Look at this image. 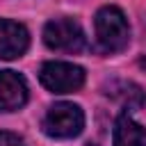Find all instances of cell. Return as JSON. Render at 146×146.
<instances>
[{
  "mask_svg": "<svg viewBox=\"0 0 146 146\" xmlns=\"http://www.w3.org/2000/svg\"><path fill=\"white\" fill-rule=\"evenodd\" d=\"M96 25V39L105 52H119L130 41V27L125 21V14L119 7H100L94 18Z\"/></svg>",
  "mask_w": 146,
  "mask_h": 146,
  "instance_id": "1",
  "label": "cell"
},
{
  "mask_svg": "<svg viewBox=\"0 0 146 146\" xmlns=\"http://www.w3.org/2000/svg\"><path fill=\"white\" fill-rule=\"evenodd\" d=\"M84 128V114L73 103H55L43 116V132L55 139H68Z\"/></svg>",
  "mask_w": 146,
  "mask_h": 146,
  "instance_id": "2",
  "label": "cell"
},
{
  "mask_svg": "<svg viewBox=\"0 0 146 146\" xmlns=\"http://www.w3.org/2000/svg\"><path fill=\"white\" fill-rule=\"evenodd\" d=\"M39 80L48 91L71 94L84 84V68L71 62H46L39 71Z\"/></svg>",
  "mask_w": 146,
  "mask_h": 146,
  "instance_id": "3",
  "label": "cell"
},
{
  "mask_svg": "<svg viewBox=\"0 0 146 146\" xmlns=\"http://www.w3.org/2000/svg\"><path fill=\"white\" fill-rule=\"evenodd\" d=\"M43 41L48 48L59 52H78L84 48V32L73 18H52L43 27Z\"/></svg>",
  "mask_w": 146,
  "mask_h": 146,
  "instance_id": "4",
  "label": "cell"
},
{
  "mask_svg": "<svg viewBox=\"0 0 146 146\" xmlns=\"http://www.w3.org/2000/svg\"><path fill=\"white\" fill-rule=\"evenodd\" d=\"M27 46H30L27 30L16 21L0 18V59H16L27 50Z\"/></svg>",
  "mask_w": 146,
  "mask_h": 146,
  "instance_id": "5",
  "label": "cell"
},
{
  "mask_svg": "<svg viewBox=\"0 0 146 146\" xmlns=\"http://www.w3.org/2000/svg\"><path fill=\"white\" fill-rule=\"evenodd\" d=\"M27 100L25 78L16 71H0V112L21 110Z\"/></svg>",
  "mask_w": 146,
  "mask_h": 146,
  "instance_id": "6",
  "label": "cell"
},
{
  "mask_svg": "<svg viewBox=\"0 0 146 146\" xmlns=\"http://www.w3.org/2000/svg\"><path fill=\"white\" fill-rule=\"evenodd\" d=\"M114 146H146V128L132 121L128 114L119 116L114 123Z\"/></svg>",
  "mask_w": 146,
  "mask_h": 146,
  "instance_id": "7",
  "label": "cell"
},
{
  "mask_svg": "<svg viewBox=\"0 0 146 146\" xmlns=\"http://www.w3.org/2000/svg\"><path fill=\"white\" fill-rule=\"evenodd\" d=\"M107 94H112V96L121 98L128 107H139V105H144V103H146L144 91H141L137 84H132V82H119V84H116V87H112V91H107Z\"/></svg>",
  "mask_w": 146,
  "mask_h": 146,
  "instance_id": "8",
  "label": "cell"
},
{
  "mask_svg": "<svg viewBox=\"0 0 146 146\" xmlns=\"http://www.w3.org/2000/svg\"><path fill=\"white\" fill-rule=\"evenodd\" d=\"M0 146H25V141L14 132H0Z\"/></svg>",
  "mask_w": 146,
  "mask_h": 146,
  "instance_id": "9",
  "label": "cell"
},
{
  "mask_svg": "<svg viewBox=\"0 0 146 146\" xmlns=\"http://www.w3.org/2000/svg\"><path fill=\"white\" fill-rule=\"evenodd\" d=\"M87 146H96V144H87Z\"/></svg>",
  "mask_w": 146,
  "mask_h": 146,
  "instance_id": "10",
  "label": "cell"
}]
</instances>
